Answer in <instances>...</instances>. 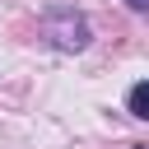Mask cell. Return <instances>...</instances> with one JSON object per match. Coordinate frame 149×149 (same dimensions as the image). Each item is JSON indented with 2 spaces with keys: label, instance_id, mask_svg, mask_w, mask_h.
<instances>
[{
  "label": "cell",
  "instance_id": "cell-1",
  "mask_svg": "<svg viewBox=\"0 0 149 149\" xmlns=\"http://www.w3.org/2000/svg\"><path fill=\"white\" fill-rule=\"evenodd\" d=\"M42 33H47L61 51H84V47H88V23H84V14H74V9H56V14H47Z\"/></svg>",
  "mask_w": 149,
  "mask_h": 149
},
{
  "label": "cell",
  "instance_id": "cell-2",
  "mask_svg": "<svg viewBox=\"0 0 149 149\" xmlns=\"http://www.w3.org/2000/svg\"><path fill=\"white\" fill-rule=\"evenodd\" d=\"M126 112L140 116V121H149V79L130 84V93H126Z\"/></svg>",
  "mask_w": 149,
  "mask_h": 149
},
{
  "label": "cell",
  "instance_id": "cell-3",
  "mask_svg": "<svg viewBox=\"0 0 149 149\" xmlns=\"http://www.w3.org/2000/svg\"><path fill=\"white\" fill-rule=\"evenodd\" d=\"M126 5H130L135 14H149V0H126Z\"/></svg>",
  "mask_w": 149,
  "mask_h": 149
}]
</instances>
